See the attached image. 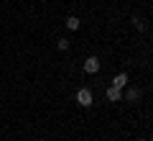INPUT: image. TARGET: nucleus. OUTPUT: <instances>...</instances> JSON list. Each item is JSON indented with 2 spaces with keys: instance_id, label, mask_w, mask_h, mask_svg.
<instances>
[{
  "instance_id": "f257e3e1",
  "label": "nucleus",
  "mask_w": 153,
  "mask_h": 141,
  "mask_svg": "<svg viewBox=\"0 0 153 141\" xmlns=\"http://www.w3.org/2000/svg\"><path fill=\"white\" fill-rule=\"evenodd\" d=\"M76 103L82 105V108H89L92 105V90H87V87L76 90Z\"/></svg>"
},
{
  "instance_id": "39448f33",
  "label": "nucleus",
  "mask_w": 153,
  "mask_h": 141,
  "mask_svg": "<svg viewBox=\"0 0 153 141\" xmlns=\"http://www.w3.org/2000/svg\"><path fill=\"white\" fill-rule=\"evenodd\" d=\"M112 85H115V87H120V90H123V87L128 85V75H115V80H112Z\"/></svg>"
},
{
  "instance_id": "f03ea898",
  "label": "nucleus",
  "mask_w": 153,
  "mask_h": 141,
  "mask_svg": "<svg viewBox=\"0 0 153 141\" xmlns=\"http://www.w3.org/2000/svg\"><path fill=\"white\" fill-rule=\"evenodd\" d=\"M84 72H87V75H97L100 72V59L97 57H87V59H84Z\"/></svg>"
},
{
  "instance_id": "20e7f679",
  "label": "nucleus",
  "mask_w": 153,
  "mask_h": 141,
  "mask_svg": "<svg viewBox=\"0 0 153 141\" xmlns=\"http://www.w3.org/2000/svg\"><path fill=\"white\" fill-rule=\"evenodd\" d=\"M79 23H82V21H79L76 16H69V18H66V28H69V31H76V28H79Z\"/></svg>"
},
{
  "instance_id": "423d86ee",
  "label": "nucleus",
  "mask_w": 153,
  "mask_h": 141,
  "mask_svg": "<svg viewBox=\"0 0 153 141\" xmlns=\"http://www.w3.org/2000/svg\"><path fill=\"white\" fill-rule=\"evenodd\" d=\"M125 98H128V100H138V98H140V90H135V87H130V90L125 92Z\"/></svg>"
},
{
  "instance_id": "0eeeda50",
  "label": "nucleus",
  "mask_w": 153,
  "mask_h": 141,
  "mask_svg": "<svg viewBox=\"0 0 153 141\" xmlns=\"http://www.w3.org/2000/svg\"><path fill=\"white\" fill-rule=\"evenodd\" d=\"M56 46H59V51H66V49H69V38H59Z\"/></svg>"
},
{
  "instance_id": "7ed1b4c3",
  "label": "nucleus",
  "mask_w": 153,
  "mask_h": 141,
  "mask_svg": "<svg viewBox=\"0 0 153 141\" xmlns=\"http://www.w3.org/2000/svg\"><path fill=\"white\" fill-rule=\"evenodd\" d=\"M123 98V92H120V87H115V85H110L107 87V100L110 103H117V100Z\"/></svg>"
}]
</instances>
